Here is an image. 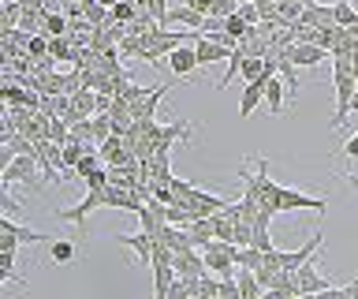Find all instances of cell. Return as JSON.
<instances>
[{"label":"cell","mask_w":358,"mask_h":299,"mask_svg":"<svg viewBox=\"0 0 358 299\" xmlns=\"http://www.w3.org/2000/svg\"><path fill=\"white\" fill-rule=\"evenodd\" d=\"M187 8H194V12H201V15H209L213 12V0H183Z\"/></svg>","instance_id":"obj_28"},{"label":"cell","mask_w":358,"mask_h":299,"mask_svg":"<svg viewBox=\"0 0 358 299\" xmlns=\"http://www.w3.org/2000/svg\"><path fill=\"white\" fill-rule=\"evenodd\" d=\"M351 71H355V75H358V46H355V49H351Z\"/></svg>","instance_id":"obj_29"},{"label":"cell","mask_w":358,"mask_h":299,"mask_svg":"<svg viewBox=\"0 0 358 299\" xmlns=\"http://www.w3.org/2000/svg\"><path fill=\"white\" fill-rule=\"evenodd\" d=\"M168 68H172L179 79H190L198 68H201V60H198V49H194V41H187V46H179L168 53Z\"/></svg>","instance_id":"obj_6"},{"label":"cell","mask_w":358,"mask_h":299,"mask_svg":"<svg viewBox=\"0 0 358 299\" xmlns=\"http://www.w3.org/2000/svg\"><path fill=\"white\" fill-rule=\"evenodd\" d=\"M194 49H198V60H201V68H209V64H217V60H228L235 49H224L220 41H213V38H206L198 30V38H194Z\"/></svg>","instance_id":"obj_13"},{"label":"cell","mask_w":358,"mask_h":299,"mask_svg":"<svg viewBox=\"0 0 358 299\" xmlns=\"http://www.w3.org/2000/svg\"><path fill=\"white\" fill-rule=\"evenodd\" d=\"M71 139H78V142H94V146H97V139H94V116L78 120V124L71 127Z\"/></svg>","instance_id":"obj_24"},{"label":"cell","mask_w":358,"mask_h":299,"mask_svg":"<svg viewBox=\"0 0 358 299\" xmlns=\"http://www.w3.org/2000/svg\"><path fill=\"white\" fill-rule=\"evenodd\" d=\"M198 299H220V281H213V273L198 277Z\"/></svg>","instance_id":"obj_23"},{"label":"cell","mask_w":358,"mask_h":299,"mask_svg":"<svg viewBox=\"0 0 358 299\" xmlns=\"http://www.w3.org/2000/svg\"><path fill=\"white\" fill-rule=\"evenodd\" d=\"M94 209H105V187H90L83 202L71 206V209H56V217L71 221V225H78V232H86V217L94 214Z\"/></svg>","instance_id":"obj_4"},{"label":"cell","mask_w":358,"mask_h":299,"mask_svg":"<svg viewBox=\"0 0 358 299\" xmlns=\"http://www.w3.org/2000/svg\"><path fill=\"white\" fill-rule=\"evenodd\" d=\"M235 277H239V288H243V299H257V295H262V292H265V284H262V281H257V273H254V270H239V273H235Z\"/></svg>","instance_id":"obj_16"},{"label":"cell","mask_w":358,"mask_h":299,"mask_svg":"<svg viewBox=\"0 0 358 299\" xmlns=\"http://www.w3.org/2000/svg\"><path fill=\"white\" fill-rule=\"evenodd\" d=\"M321 243H324V236H321V232H313V236L302 243L299 251H280V270H291V273H295L299 265H306L313 254L321 251Z\"/></svg>","instance_id":"obj_7"},{"label":"cell","mask_w":358,"mask_h":299,"mask_svg":"<svg viewBox=\"0 0 358 299\" xmlns=\"http://www.w3.org/2000/svg\"><path fill=\"white\" fill-rule=\"evenodd\" d=\"M172 265H176V273H179V277H201V273H209L206 254H201L198 247L176 251V254H172Z\"/></svg>","instance_id":"obj_9"},{"label":"cell","mask_w":358,"mask_h":299,"mask_svg":"<svg viewBox=\"0 0 358 299\" xmlns=\"http://www.w3.org/2000/svg\"><path fill=\"white\" fill-rule=\"evenodd\" d=\"M220 299H243L239 277H220Z\"/></svg>","instance_id":"obj_25"},{"label":"cell","mask_w":358,"mask_h":299,"mask_svg":"<svg viewBox=\"0 0 358 299\" xmlns=\"http://www.w3.org/2000/svg\"><path fill=\"white\" fill-rule=\"evenodd\" d=\"M336 23H340V27H355L358 30V12H355V4H351V0H336Z\"/></svg>","instance_id":"obj_20"},{"label":"cell","mask_w":358,"mask_h":299,"mask_svg":"<svg viewBox=\"0 0 358 299\" xmlns=\"http://www.w3.org/2000/svg\"><path fill=\"white\" fill-rule=\"evenodd\" d=\"M49 254H52V262L64 265V262L75 258V243H71V239H52V243H49Z\"/></svg>","instance_id":"obj_21"},{"label":"cell","mask_w":358,"mask_h":299,"mask_svg":"<svg viewBox=\"0 0 358 299\" xmlns=\"http://www.w3.org/2000/svg\"><path fill=\"white\" fill-rule=\"evenodd\" d=\"M168 23H183L190 30H201V23H206V15L194 12V8H187V4H179V8H168V15H164V27Z\"/></svg>","instance_id":"obj_14"},{"label":"cell","mask_w":358,"mask_h":299,"mask_svg":"<svg viewBox=\"0 0 358 299\" xmlns=\"http://www.w3.org/2000/svg\"><path fill=\"white\" fill-rule=\"evenodd\" d=\"M273 209H276V214H295V209H313V214H324L329 202H324V198H313V195H302V191H291V187H280Z\"/></svg>","instance_id":"obj_3"},{"label":"cell","mask_w":358,"mask_h":299,"mask_svg":"<svg viewBox=\"0 0 358 299\" xmlns=\"http://www.w3.org/2000/svg\"><path fill=\"white\" fill-rule=\"evenodd\" d=\"M0 239H15V243H27V247H34V243H52L56 236H45V232H34L27 225H19V221H11L8 214L0 217Z\"/></svg>","instance_id":"obj_5"},{"label":"cell","mask_w":358,"mask_h":299,"mask_svg":"<svg viewBox=\"0 0 358 299\" xmlns=\"http://www.w3.org/2000/svg\"><path fill=\"white\" fill-rule=\"evenodd\" d=\"M351 109H355V113H358V90H355V105H351Z\"/></svg>","instance_id":"obj_31"},{"label":"cell","mask_w":358,"mask_h":299,"mask_svg":"<svg viewBox=\"0 0 358 299\" xmlns=\"http://www.w3.org/2000/svg\"><path fill=\"white\" fill-rule=\"evenodd\" d=\"M168 0H138V12H145V15H153V23L157 27H164V15H168Z\"/></svg>","instance_id":"obj_19"},{"label":"cell","mask_w":358,"mask_h":299,"mask_svg":"<svg viewBox=\"0 0 358 299\" xmlns=\"http://www.w3.org/2000/svg\"><path fill=\"white\" fill-rule=\"evenodd\" d=\"M41 30L49 38H67L71 34V23H67L64 15H56V12H45V23H41Z\"/></svg>","instance_id":"obj_17"},{"label":"cell","mask_w":358,"mask_h":299,"mask_svg":"<svg viewBox=\"0 0 358 299\" xmlns=\"http://www.w3.org/2000/svg\"><path fill=\"white\" fill-rule=\"evenodd\" d=\"M355 90H358V75L351 71V53L332 57V94H336V113H332V127H343L347 113H355Z\"/></svg>","instance_id":"obj_1"},{"label":"cell","mask_w":358,"mask_h":299,"mask_svg":"<svg viewBox=\"0 0 358 299\" xmlns=\"http://www.w3.org/2000/svg\"><path fill=\"white\" fill-rule=\"evenodd\" d=\"M0 209H4V214H8V217H15V214H19V209H22V206L15 202V198H11V191H8V187H4V191H0Z\"/></svg>","instance_id":"obj_26"},{"label":"cell","mask_w":358,"mask_h":299,"mask_svg":"<svg viewBox=\"0 0 358 299\" xmlns=\"http://www.w3.org/2000/svg\"><path fill=\"white\" fill-rule=\"evenodd\" d=\"M340 153H343V158H351V161H358V135H351V139H347Z\"/></svg>","instance_id":"obj_27"},{"label":"cell","mask_w":358,"mask_h":299,"mask_svg":"<svg viewBox=\"0 0 358 299\" xmlns=\"http://www.w3.org/2000/svg\"><path fill=\"white\" fill-rule=\"evenodd\" d=\"M138 19V4L134 0H120V4H112V23H120V27H127Z\"/></svg>","instance_id":"obj_18"},{"label":"cell","mask_w":358,"mask_h":299,"mask_svg":"<svg viewBox=\"0 0 358 299\" xmlns=\"http://www.w3.org/2000/svg\"><path fill=\"white\" fill-rule=\"evenodd\" d=\"M287 57L295 68H317V64L329 57V49H321V46H313V41H291L287 46Z\"/></svg>","instance_id":"obj_10"},{"label":"cell","mask_w":358,"mask_h":299,"mask_svg":"<svg viewBox=\"0 0 358 299\" xmlns=\"http://www.w3.org/2000/svg\"><path fill=\"white\" fill-rule=\"evenodd\" d=\"M295 281H299V295H321V292H329V288H336L332 281H324V277L317 273L313 258H310L306 265H299V270H295Z\"/></svg>","instance_id":"obj_8"},{"label":"cell","mask_w":358,"mask_h":299,"mask_svg":"<svg viewBox=\"0 0 358 299\" xmlns=\"http://www.w3.org/2000/svg\"><path fill=\"white\" fill-rule=\"evenodd\" d=\"M38 180H45V176H41V165H38V153H19L15 161L0 165V183H4L8 191H11L15 183L38 187Z\"/></svg>","instance_id":"obj_2"},{"label":"cell","mask_w":358,"mask_h":299,"mask_svg":"<svg viewBox=\"0 0 358 299\" xmlns=\"http://www.w3.org/2000/svg\"><path fill=\"white\" fill-rule=\"evenodd\" d=\"M19 247H22V243H15V239H0V281H8V284H15V288L27 284V281L15 273V254H19Z\"/></svg>","instance_id":"obj_11"},{"label":"cell","mask_w":358,"mask_h":299,"mask_svg":"<svg viewBox=\"0 0 358 299\" xmlns=\"http://www.w3.org/2000/svg\"><path fill=\"white\" fill-rule=\"evenodd\" d=\"M97 153H101V150H86V153H83V161H78L75 169H71L78 180H86L90 172H97V169H101V165H97Z\"/></svg>","instance_id":"obj_22"},{"label":"cell","mask_w":358,"mask_h":299,"mask_svg":"<svg viewBox=\"0 0 358 299\" xmlns=\"http://www.w3.org/2000/svg\"><path fill=\"white\" fill-rule=\"evenodd\" d=\"M284 97H287V83L280 79V71L268 79V90H265V105H268V113L273 116H280L284 113Z\"/></svg>","instance_id":"obj_15"},{"label":"cell","mask_w":358,"mask_h":299,"mask_svg":"<svg viewBox=\"0 0 358 299\" xmlns=\"http://www.w3.org/2000/svg\"><path fill=\"white\" fill-rule=\"evenodd\" d=\"M347 288H351V295H358V281H351V284H347Z\"/></svg>","instance_id":"obj_30"},{"label":"cell","mask_w":358,"mask_h":299,"mask_svg":"<svg viewBox=\"0 0 358 299\" xmlns=\"http://www.w3.org/2000/svg\"><path fill=\"white\" fill-rule=\"evenodd\" d=\"M120 247H131L134 254H138L142 265H153V247H157V236H150V232H134V236H116Z\"/></svg>","instance_id":"obj_12"}]
</instances>
